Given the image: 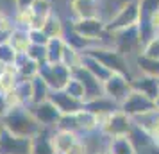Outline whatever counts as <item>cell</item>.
<instances>
[{
	"instance_id": "cell-1",
	"label": "cell",
	"mask_w": 159,
	"mask_h": 154,
	"mask_svg": "<svg viewBox=\"0 0 159 154\" xmlns=\"http://www.w3.org/2000/svg\"><path fill=\"white\" fill-rule=\"evenodd\" d=\"M0 120H2V124H4L6 129H9L13 134L23 136V138H34V136H38L45 129L34 118V115L30 113V110L27 106L11 108Z\"/></svg>"
},
{
	"instance_id": "cell-2",
	"label": "cell",
	"mask_w": 159,
	"mask_h": 154,
	"mask_svg": "<svg viewBox=\"0 0 159 154\" xmlns=\"http://www.w3.org/2000/svg\"><path fill=\"white\" fill-rule=\"evenodd\" d=\"M100 120V129L98 133H102L106 138H118V136H129L130 129H132V118L123 113L122 110L113 111L111 115L98 118Z\"/></svg>"
},
{
	"instance_id": "cell-3",
	"label": "cell",
	"mask_w": 159,
	"mask_h": 154,
	"mask_svg": "<svg viewBox=\"0 0 159 154\" xmlns=\"http://www.w3.org/2000/svg\"><path fill=\"white\" fill-rule=\"evenodd\" d=\"M138 23H139V0H129L107 20L106 30L116 32V30L127 29V27H132Z\"/></svg>"
},
{
	"instance_id": "cell-4",
	"label": "cell",
	"mask_w": 159,
	"mask_h": 154,
	"mask_svg": "<svg viewBox=\"0 0 159 154\" xmlns=\"http://www.w3.org/2000/svg\"><path fill=\"white\" fill-rule=\"evenodd\" d=\"M88 54H91L95 56L97 59H100L104 65L107 66L111 72H116V73H123V75H129L132 77L129 72V68H127V58L120 54V52L116 50L115 47H107V45H95L91 49H88Z\"/></svg>"
},
{
	"instance_id": "cell-5",
	"label": "cell",
	"mask_w": 159,
	"mask_h": 154,
	"mask_svg": "<svg viewBox=\"0 0 159 154\" xmlns=\"http://www.w3.org/2000/svg\"><path fill=\"white\" fill-rule=\"evenodd\" d=\"M106 23H107V20H104L102 16H97V18H72L70 27L75 32H79L80 36L100 45L102 36L106 32Z\"/></svg>"
},
{
	"instance_id": "cell-6",
	"label": "cell",
	"mask_w": 159,
	"mask_h": 154,
	"mask_svg": "<svg viewBox=\"0 0 159 154\" xmlns=\"http://www.w3.org/2000/svg\"><path fill=\"white\" fill-rule=\"evenodd\" d=\"M111 34H113V47L120 54H123L125 58L129 56L130 52H138V54L141 52V40H139L138 25L116 30V32H111Z\"/></svg>"
},
{
	"instance_id": "cell-7",
	"label": "cell",
	"mask_w": 159,
	"mask_h": 154,
	"mask_svg": "<svg viewBox=\"0 0 159 154\" xmlns=\"http://www.w3.org/2000/svg\"><path fill=\"white\" fill-rule=\"evenodd\" d=\"M39 75L43 77L50 90H65L66 82L72 77V68L65 63H45L39 66Z\"/></svg>"
},
{
	"instance_id": "cell-8",
	"label": "cell",
	"mask_w": 159,
	"mask_h": 154,
	"mask_svg": "<svg viewBox=\"0 0 159 154\" xmlns=\"http://www.w3.org/2000/svg\"><path fill=\"white\" fill-rule=\"evenodd\" d=\"M120 110L123 113H127L130 118H134V117H139V115H145V113L156 111V100L136 91V90H132L127 95V99L120 104Z\"/></svg>"
},
{
	"instance_id": "cell-9",
	"label": "cell",
	"mask_w": 159,
	"mask_h": 154,
	"mask_svg": "<svg viewBox=\"0 0 159 154\" xmlns=\"http://www.w3.org/2000/svg\"><path fill=\"white\" fill-rule=\"evenodd\" d=\"M4 125V124H2ZM32 152V138H23L2 127L0 133V154H30Z\"/></svg>"
},
{
	"instance_id": "cell-10",
	"label": "cell",
	"mask_w": 159,
	"mask_h": 154,
	"mask_svg": "<svg viewBox=\"0 0 159 154\" xmlns=\"http://www.w3.org/2000/svg\"><path fill=\"white\" fill-rule=\"evenodd\" d=\"M130 91H132V84H130L129 75L115 72L107 81H104V95H107L118 104H122Z\"/></svg>"
},
{
	"instance_id": "cell-11",
	"label": "cell",
	"mask_w": 159,
	"mask_h": 154,
	"mask_svg": "<svg viewBox=\"0 0 159 154\" xmlns=\"http://www.w3.org/2000/svg\"><path fill=\"white\" fill-rule=\"evenodd\" d=\"M30 110V113L34 115L38 122L41 124V127L45 129H56L61 120V111L50 102V100H43V102H38V104H30L27 106Z\"/></svg>"
},
{
	"instance_id": "cell-12",
	"label": "cell",
	"mask_w": 159,
	"mask_h": 154,
	"mask_svg": "<svg viewBox=\"0 0 159 154\" xmlns=\"http://www.w3.org/2000/svg\"><path fill=\"white\" fill-rule=\"evenodd\" d=\"M48 100L61 111V115H73V113H79L80 110H84V102L66 93L65 90H52Z\"/></svg>"
},
{
	"instance_id": "cell-13",
	"label": "cell",
	"mask_w": 159,
	"mask_h": 154,
	"mask_svg": "<svg viewBox=\"0 0 159 154\" xmlns=\"http://www.w3.org/2000/svg\"><path fill=\"white\" fill-rule=\"evenodd\" d=\"M82 138L79 133L68 131V129H52L50 133V142H52V149L56 154H66L70 149H72L79 140Z\"/></svg>"
},
{
	"instance_id": "cell-14",
	"label": "cell",
	"mask_w": 159,
	"mask_h": 154,
	"mask_svg": "<svg viewBox=\"0 0 159 154\" xmlns=\"http://www.w3.org/2000/svg\"><path fill=\"white\" fill-rule=\"evenodd\" d=\"M72 73L84 84V90H86V100L104 95V82H100L93 73H89L82 65L77 66V68H73ZM86 100H84V102H86Z\"/></svg>"
},
{
	"instance_id": "cell-15",
	"label": "cell",
	"mask_w": 159,
	"mask_h": 154,
	"mask_svg": "<svg viewBox=\"0 0 159 154\" xmlns=\"http://www.w3.org/2000/svg\"><path fill=\"white\" fill-rule=\"evenodd\" d=\"M72 18H97L102 13L100 0H70Z\"/></svg>"
},
{
	"instance_id": "cell-16",
	"label": "cell",
	"mask_w": 159,
	"mask_h": 154,
	"mask_svg": "<svg viewBox=\"0 0 159 154\" xmlns=\"http://www.w3.org/2000/svg\"><path fill=\"white\" fill-rule=\"evenodd\" d=\"M130 84L132 90H136L143 95L150 97L156 100V97L159 95V79L157 77H152V75H145V73H138L130 77Z\"/></svg>"
},
{
	"instance_id": "cell-17",
	"label": "cell",
	"mask_w": 159,
	"mask_h": 154,
	"mask_svg": "<svg viewBox=\"0 0 159 154\" xmlns=\"http://www.w3.org/2000/svg\"><path fill=\"white\" fill-rule=\"evenodd\" d=\"M75 122H77V133L80 136H86V134H93L100 129V120L98 117L91 113L89 110H80L79 113H75Z\"/></svg>"
},
{
	"instance_id": "cell-18",
	"label": "cell",
	"mask_w": 159,
	"mask_h": 154,
	"mask_svg": "<svg viewBox=\"0 0 159 154\" xmlns=\"http://www.w3.org/2000/svg\"><path fill=\"white\" fill-rule=\"evenodd\" d=\"M84 108L89 110L91 113H95L98 118H102V117H106V115H111L113 111L120 110V104L115 102L113 99H109L107 95H100V97H95V99L86 100Z\"/></svg>"
},
{
	"instance_id": "cell-19",
	"label": "cell",
	"mask_w": 159,
	"mask_h": 154,
	"mask_svg": "<svg viewBox=\"0 0 159 154\" xmlns=\"http://www.w3.org/2000/svg\"><path fill=\"white\" fill-rule=\"evenodd\" d=\"M80 65L86 68L89 73H93L95 77L98 79L100 82L107 81L109 77L113 75L115 72H111L107 66L102 63L100 59H97L95 56H91V54H88V52H82V59H80Z\"/></svg>"
},
{
	"instance_id": "cell-20",
	"label": "cell",
	"mask_w": 159,
	"mask_h": 154,
	"mask_svg": "<svg viewBox=\"0 0 159 154\" xmlns=\"http://www.w3.org/2000/svg\"><path fill=\"white\" fill-rule=\"evenodd\" d=\"M39 66L41 65H38L36 61H32L27 54H18L13 68L18 72L20 79H32V77H36L39 73Z\"/></svg>"
},
{
	"instance_id": "cell-21",
	"label": "cell",
	"mask_w": 159,
	"mask_h": 154,
	"mask_svg": "<svg viewBox=\"0 0 159 154\" xmlns=\"http://www.w3.org/2000/svg\"><path fill=\"white\" fill-rule=\"evenodd\" d=\"M11 47L15 49L18 54H27L30 47V38H29V29H23V27H15V30L11 32V36L7 40Z\"/></svg>"
},
{
	"instance_id": "cell-22",
	"label": "cell",
	"mask_w": 159,
	"mask_h": 154,
	"mask_svg": "<svg viewBox=\"0 0 159 154\" xmlns=\"http://www.w3.org/2000/svg\"><path fill=\"white\" fill-rule=\"evenodd\" d=\"M45 49H47V63H63L66 49L65 38H50Z\"/></svg>"
},
{
	"instance_id": "cell-23",
	"label": "cell",
	"mask_w": 159,
	"mask_h": 154,
	"mask_svg": "<svg viewBox=\"0 0 159 154\" xmlns=\"http://www.w3.org/2000/svg\"><path fill=\"white\" fill-rule=\"evenodd\" d=\"M41 29L45 30V34H47L48 38H65L66 27H65L63 18L54 11V13L45 20V23H43V27H41Z\"/></svg>"
},
{
	"instance_id": "cell-24",
	"label": "cell",
	"mask_w": 159,
	"mask_h": 154,
	"mask_svg": "<svg viewBox=\"0 0 159 154\" xmlns=\"http://www.w3.org/2000/svg\"><path fill=\"white\" fill-rule=\"evenodd\" d=\"M30 9H32L34 16H36V23H34V27H39V29L43 27L45 20L54 13V7H52L50 0H34L32 6H30ZM34 27H32V29H34Z\"/></svg>"
},
{
	"instance_id": "cell-25",
	"label": "cell",
	"mask_w": 159,
	"mask_h": 154,
	"mask_svg": "<svg viewBox=\"0 0 159 154\" xmlns=\"http://www.w3.org/2000/svg\"><path fill=\"white\" fill-rule=\"evenodd\" d=\"M30 84H32V104L48 100L52 90H50V86L47 84V81H45L39 73H38L36 77L30 79Z\"/></svg>"
},
{
	"instance_id": "cell-26",
	"label": "cell",
	"mask_w": 159,
	"mask_h": 154,
	"mask_svg": "<svg viewBox=\"0 0 159 154\" xmlns=\"http://www.w3.org/2000/svg\"><path fill=\"white\" fill-rule=\"evenodd\" d=\"M50 133L52 129H43L38 136L32 138V152L30 154H56L52 149Z\"/></svg>"
},
{
	"instance_id": "cell-27",
	"label": "cell",
	"mask_w": 159,
	"mask_h": 154,
	"mask_svg": "<svg viewBox=\"0 0 159 154\" xmlns=\"http://www.w3.org/2000/svg\"><path fill=\"white\" fill-rule=\"evenodd\" d=\"M109 154H136V147L132 145L129 136H118L107 140Z\"/></svg>"
},
{
	"instance_id": "cell-28",
	"label": "cell",
	"mask_w": 159,
	"mask_h": 154,
	"mask_svg": "<svg viewBox=\"0 0 159 154\" xmlns=\"http://www.w3.org/2000/svg\"><path fill=\"white\" fill-rule=\"evenodd\" d=\"M134 61H136V68L139 73L152 75V77L159 79V59H152V58L143 56V54H136Z\"/></svg>"
},
{
	"instance_id": "cell-29",
	"label": "cell",
	"mask_w": 159,
	"mask_h": 154,
	"mask_svg": "<svg viewBox=\"0 0 159 154\" xmlns=\"http://www.w3.org/2000/svg\"><path fill=\"white\" fill-rule=\"evenodd\" d=\"M18 82H20L18 72L11 66L7 72H4L2 75H0V93H4V95L11 93V91L18 86Z\"/></svg>"
},
{
	"instance_id": "cell-30",
	"label": "cell",
	"mask_w": 159,
	"mask_h": 154,
	"mask_svg": "<svg viewBox=\"0 0 159 154\" xmlns=\"http://www.w3.org/2000/svg\"><path fill=\"white\" fill-rule=\"evenodd\" d=\"M15 23L16 27H23V29H32L36 23V16L32 13L30 7L16 9L15 11Z\"/></svg>"
},
{
	"instance_id": "cell-31",
	"label": "cell",
	"mask_w": 159,
	"mask_h": 154,
	"mask_svg": "<svg viewBox=\"0 0 159 154\" xmlns=\"http://www.w3.org/2000/svg\"><path fill=\"white\" fill-rule=\"evenodd\" d=\"M159 11V0H139V23H148L152 15Z\"/></svg>"
},
{
	"instance_id": "cell-32",
	"label": "cell",
	"mask_w": 159,
	"mask_h": 154,
	"mask_svg": "<svg viewBox=\"0 0 159 154\" xmlns=\"http://www.w3.org/2000/svg\"><path fill=\"white\" fill-rule=\"evenodd\" d=\"M65 91L66 93H70L72 97H75V99H79V100H86V90H84V84L75 77L72 73V77H70V81L66 82V86H65Z\"/></svg>"
},
{
	"instance_id": "cell-33",
	"label": "cell",
	"mask_w": 159,
	"mask_h": 154,
	"mask_svg": "<svg viewBox=\"0 0 159 154\" xmlns=\"http://www.w3.org/2000/svg\"><path fill=\"white\" fill-rule=\"evenodd\" d=\"M15 27H16L15 18H11L4 11H0V41H7L11 32L15 30Z\"/></svg>"
},
{
	"instance_id": "cell-34",
	"label": "cell",
	"mask_w": 159,
	"mask_h": 154,
	"mask_svg": "<svg viewBox=\"0 0 159 154\" xmlns=\"http://www.w3.org/2000/svg\"><path fill=\"white\" fill-rule=\"evenodd\" d=\"M16 56H18V52L11 47L9 41H0V61H2V63L13 66V65H15Z\"/></svg>"
},
{
	"instance_id": "cell-35",
	"label": "cell",
	"mask_w": 159,
	"mask_h": 154,
	"mask_svg": "<svg viewBox=\"0 0 159 154\" xmlns=\"http://www.w3.org/2000/svg\"><path fill=\"white\" fill-rule=\"evenodd\" d=\"M47 45H34L30 43L29 50H27V56H29L32 61H36L38 65H45L47 63Z\"/></svg>"
},
{
	"instance_id": "cell-36",
	"label": "cell",
	"mask_w": 159,
	"mask_h": 154,
	"mask_svg": "<svg viewBox=\"0 0 159 154\" xmlns=\"http://www.w3.org/2000/svg\"><path fill=\"white\" fill-rule=\"evenodd\" d=\"M139 54H143V56L152 58V59H159V36L150 38V40L143 45V49H141Z\"/></svg>"
},
{
	"instance_id": "cell-37",
	"label": "cell",
	"mask_w": 159,
	"mask_h": 154,
	"mask_svg": "<svg viewBox=\"0 0 159 154\" xmlns=\"http://www.w3.org/2000/svg\"><path fill=\"white\" fill-rule=\"evenodd\" d=\"M29 38H30V43H34V45H47L48 40H50V38L45 34V30L39 29V27L29 29Z\"/></svg>"
},
{
	"instance_id": "cell-38",
	"label": "cell",
	"mask_w": 159,
	"mask_h": 154,
	"mask_svg": "<svg viewBox=\"0 0 159 154\" xmlns=\"http://www.w3.org/2000/svg\"><path fill=\"white\" fill-rule=\"evenodd\" d=\"M89 151H88V145H86V142H84V138H80L75 145L68 151L66 154H88Z\"/></svg>"
},
{
	"instance_id": "cell-39",
	"label": "cell",
	"mask_w": 159,
	"mask_h": 154,
	"mask_svg": "<svg viewBox=\"0 0 159 154\" xmlns=\"http://www.w3.org/2000/svg\"><path fill=\"white\" fill-rule=\"evenodd\" d=\"M148 23H150L152 34H154V36H159V11L156 13V15H152V18L148 20Z\"/></svg>"
},
{
	"instance_id": "cell-40",
	"label": "cell",
	"mask_w": 159,
	"mask_h": 154,
	"mask_svg": "<svg viewBox=\"0 0 159 154\" xmlns=\"http://www.w3.org/2000/svg\"><path fill=\"white\" fill-rule=\"evenodd\" d=\"M9 110H11V108H9L6 95H4V93H0V118L4 117V115H6V113H7Z\"/></svg>"
},
{
	"instance_id": "cell-41",
	"label": "cell",
	"mask_w": 159,
	"mask_h": 154,
	"mask_svg": "<svg viewBox=\"0 0 159 154\" xmlns=\"http://www.w3.org/2000/svg\"><path fill=\"white\" fill-rule=\"evenodd\" d=\"M136 154H159V145L152 143V145L145 147V149H141V151H138Z\"/></svg>"
},
{
	"instance_id": "cell-42",
	"label": "cell",
	"mask_w": 159,
	"mask_h": 154,
	"mask_svg": "<svg viewBox=\"0 0 159 154\" xmlns=\"http://www.w3.org/2000/svg\"><path fill=\"white\" fill-rule=\"evenodd\" d=\"M34 0H13L15 9H23V7H30Z\"/></svg>"
},
{
	"instance_id": "cell-43",
	"label": "cell",
	"mask_w": 159,
	"mask_h": 154,
	"mask_svg": "<svg viewBox=\"0 0 159 154\" xmlns=\"http://www.w3.org/2000/svg\"><path fill=\"white\" fill-rule=\"evenodd\" d=\"M9 68H11L9 65H6V63H2V61H0V75H2L4 72H7Z\"/></svg>"
},
{
	"instance_id": "cell-44",
	"label": "cell",
	"mask_w": 159,
	"mask_h": 154,
	"mask_svg": "<svg viewBox=\"0 0 159 154\" xmlns=\"http://www.w3.org/2000/svg\"><path fill=\"white\" fill-rule=\"evenodd\" d=\"M156 111H159V95L156 97Z\"/></svg>"
},
{
	"instance_id": "cell-45",
	"label": "cell",
	"mask_w": 159,
	"mask_h": 154,
	"mask_svg": "<svg viewBox=\"0 0 159 154\" xmlns=\"http://www.w3.org/2000/svg\"><path fill=\"white\" fill-rule=\"evenodd\" d=\"M2 127H4V125H2V120H0V133H2Z\"/></svg>"
}]
</instances>
